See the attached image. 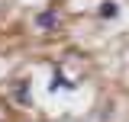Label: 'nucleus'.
<instances>
[{"mask_svg": "<svg viewBox=\"0 0 129 122\" xmlns=\"http://www.w3.org/2000/svg\"><path fill=\"white\" fill-rule=\"evenodd\" d=\"M74 84H64V77H61V71H55V80H52V90H71Z\"/></svg>", "mask_w": 129, "mask_h": 122, "instance_id": "4", "label": "nucleus"}, {"mask_svg": "<svg viewBox=\"0 0 129 122\" xmlns=\"http://www.w3.org/2000/svg\"><path fill=\"white\" fill-rule=\"evenodd\" d=\"M13 100H16V103H23V106H29V103H32V96H29V80H26V77L13 87Z\"/></svg>", "mask_w": 129, "mask_h": 122, "instance_id": "1", "label": "nucleus"}, {"mask_svg": "<svg viewBox=\"0 0 129 122\" xmlns=\"http://www.w3.org/2000/svg\"><path fill=\"white\" fill-rule=\"evenodd\" d=\"M36 26H42V29H55V26H58V16L52 13V10H45V13L36 16Z\"/></svg>", "mask_w": 129, "mask_h": 122, "instance_id": "2", "label": "nucleus"}, {"mask_svg": "<svg viewBox=\"0 0 129 122\" xmlns=\"http://www.w3.org/2000/svg\"><path fill=\"white\" fill-rule=\"evenodd\" d=\"M116 13H119V7H116L113 0H103V3L97 7V16H100V19H113Z\"/></svg>", "mask_w": 129, "mask_h": 122, "instance_id": "3", "label": "nucleus"}]
</instances>
